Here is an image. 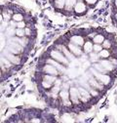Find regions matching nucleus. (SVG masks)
<instances>
[{"label": "nucleus", "mask_w": 117, "mask_h": 123, "mask_svg": "<svg viewBox=\"0 0 117 123\" xmlns=\"http://www.w3.org/2000/svg\"><path fill=\"white\" fill-rule=\"evenodd\" d=\"M51 57L58 62H61V63L64 64V65H67L68 64V59L66 57H64L63 54H61L58 51H52L51 52Z\"/></svg>", "instance_id": "obj_1"}, {"label": "nucleus", "mask_w": 117, "mask_h": 123, "mask_svg": "<svg viewBox=\"0 0 117 123\" xmlns=\"http://www.w3.org/2000/svg\"><path fill=\"white\" fill-rule=\"evenodd\" d=\"M93 74L96 76L97 79H98L99 81H100L101 83H104V84H108L109 81H110V77H109L108 75L99 73L97 70H94V71H93Z\"/></svg>", "instance_id": "obj_2"}, {"label": "nucleus", "mask_w": 117, "mask_h": 123, "mask_svg": "<svg viewBox=\"0 0 117 123\" xmlns=\"http://www.w3.org/2000/svg\"><path fill=\"white\" fill-rule=\"evenodd\" d=\"M70 98L74 104H78V98H80L79 89L77 88H71L70 89Z\"/></svg>", "instance_id": "obj_3"}, {"label": "nucleus", "mask_w": 117, "mask_h": 123, "mask_svg": "<svg viewBox=\"0 0 117 123\" xmlns=\"http://www.w3.org/2000/svg\"><path fill=\"white\" fill-rule=\"evenodd\" d=\"M4 55H5V57H6L10 62H12V63H14V64L19 65V64L21 63L20 59H19L18 57H16L14 54H12V52H10V51H5V52H4Z\"/></svg>", "instance_id": "obj_4"}, {"label": "nucleus", "mask_w": 117, "mask_h": 123, "mask_svg": "<svg viewBox=\"0 0 117 123\" xmlns=\"http://www.w3.org/2000/svg\"><path fill=\"white\" fill-rule=\"evenodd\" d=\"M43 70H44V72H46L48 74H52V75H57L58 74L57 68L54 66H52V65L45 66V67H44V68H43Z\"/></svg>", "instance_id": "obj_5"}, {"label": "nucleus", "mask_w": 117, "mask_h": 123, "mask_svg": "<svg viewBox=\"0 0 117 123\" xmlns=\"http://www.w3.org/2000/svg\"><path fill=\"white\" fill-rule=\"evenodd\" d=\"M68 48L70 49V51L72 53H74L75 55L79 56L82 54V51L80 50V48L78 47V45H75V44H73V43H69L68 44Z\"/></svg>", "instance_id": "obj_6"}, {"label": "nucleus", "mask_w": 117, "mask_h": 123, "mask_svg": "<svg viewBox=\"0 0 117 123\" xmlns=\"http://www.w3.org/2000/svg\"><path fill=\"white\" fill-rule=\"evenodd\" d=\"M78 89H79V93H80V99H81L83 102H86L88 99L90 98L89 92L86 91L84 88H78Z\"/></svg>", "instance_id": "obj_7"}, {"label": "nucleus", "mask_w": 117, "mask_h": 123, "mask_svg": "<svg viewBox=\"0 0 117 123\" xmlns=\"http://www.w3.org/2000/svg\"><path fill=\"white\" fill-rule=\"evenodd\" d=\"M70 40H71V42H72L73 44L78 45V46H80V45H83V44H84V40H83V38H82L81 36H78V35L72 36Z\"/></svg>", "instance_id": "obj_8"}, {"label": "nucleus", "mask_w": 117, "mask_h": 123, "mask_svg": "<svg viewBox=\"0 0 117 123\" xmlns=\"http://www.w3.org/2000/svg\"><path fill=\"white\" fill-rule=\"evenodd\" d=\"M48 63L50 64V65H52V66H54L57 69H58V70H61L62 72H65L66 71V69L63 67V66H61L58 63H57V62H55V61H53V60H48Z\"/></svg>", "instance_id": "obj_9"}, {"label": "nucleus", "mask_w": 117, "mask_h": 123, "mask_svg": "<svg viewBox=\"0 0 117 123\" xmlns=\"http://www.w3.org/2000/svg\"><path fill=\"white\" fill-rule=\"evenodd\" d=\"M86 10V6L83 2H77L76 5H75V12L78 13V14H81L83 13L84 11Z\"/></svg>", "instance_id": "obj_10"}, {"label": "nucleus", "mask_w": 117, "mask_h": 123, "mask_svg": "<svg viewBox=\"0 0 117 123\" xmlns=\"http://www.w3.org/2000/svg\"><path fill=\"white\" fill-rule=\"evenodd\" d=\"M58 48H61V50L64 52V54L65 55V57H66L69 61H73V60H74V57H73V55L70 54V52H69L65 47H64V46H58Z\"/></svg>", "instance_id": "obj_11"}, {"label": "nucleus", "mask_w": 117, "mask_h": 123, "mask_svg": "<svg viewBox=\"0 0 117 123\" xmlns=\"http://www.w3.org/2000/svg\"><path fill=\"white\" fill-rule=\"evenodd\" d=\"M100 64L106 70H112L113 69V65L108 61H100Z\"/></svg>", "instance_id": "obj_12"}, {"label": "nucleus", "mask_w": 117, "mask_h": 123, "mask_svg": "<svg viewBox=\"0 0 117 123\" xmlns=\"http://www.w3.org/2000/svg\"><path fill=\"white\" fill-rule=\"evenodd\" d=\"M93 49H94V46H93L92 42H86L84 44V51L86 53H91Z\"/></svg>", "instance_id": "obj_13"}, {"label": "nucleus", "mask_w": 117, "mask_h": 123, "mask_svg": "<svg viewBox=\"0 0 117 123\" xmlns=\"http://www.w3.org/2000/svg\"><path fill=\"white\" fill-rule=\"evenodd\" d=\"M76 0H65V7L66 10H70L74 5H76Z\"/></svg>", "instance_id": "obj_14"}, {"label": "nucleus", "mask_w": 117, "mask_h": 123, "mask_svg": "<svg viewBox=\"0 0 117 123\" xmlns=\"http://www.w3.org/2000/svg\"><path fill=\"white\" fill-rule=\"evenodd\" d=\"M89 82H90V85H91V86H93V87H95V88H97V89H99V90H101V89H102V86H101L100 84H99L95 79H90Z\"/></svg>", "instance_id": "obj_15"}, {"label": "nucleus", "mask_w": 117, "mask_h": 123, "mask_svg": "<svg viewBox=\"0 0 117 123\" xmlns=\"http://www.w3.org/2000/svg\"><path fill=\"white\" fill-rule=\"evenodd\" d=\"M44 80L47 81V82H49V83H53V82L57 81L56 77H54L52 74H51V75H45V76H44Z\"/></svg>", "instance_id": "obj_16"}, {"label": "nucleus", "mask_w": 117, "mask_h": 123, "mask_svg": "<svg viewBox=\"0 0 117 123\" xmlns=\"http://www.w3.org/2000/svg\"><path fill=\"white\" fill-rule=\"evenodd\" d=\"M61 98L64 100V101H66V100H68V97H69V93H68V92L66 91V90H64V91H62L61 92Z\"/></svg>", "instance_id": "obj_17"}, {"label": "nucleus", "mask_w": 117, "mask_h": 123, "mask_svg": "<svg viewBox=\"0 0 117 123\" xmlns=\"http://www.w3.org/2000/svg\"><path fill=\"white\" fill-rule=\"evenodd\" d=\"M105 39H104V36L102 35H96L94 37V42L97 43V44H100L101 42H104Z\"/></svg>", "instance_id": "obj_18"}, {"label": "nucleus", "mask_w": 117, "mask_h": 123, "mask_svg": "<svg viewBox=\"0 0 117 123\" xmlns=\"http://www.w3.org/2000/svg\"><path fill=\"white\" fill-rule=\"evenodd\" d=\"M65 5V0H56V6L58 8H64V6Z\"/></svg>", "instance_id": "obj_19"}, {"label": "nucleus", "mask_w": 117, "mask_h": 123, "mask_svg": "<svg viewBox=\"0 0 117 123\" xmlns=\"http://www.w3.org/2000/svg\"><path fill=\"white\" fill-rule=\"evenodd\" d=\"M94 67L99 71V72H105L106 71V69L104 68V67H102V65L101 64H95L94 65Z\"/></svg>", "instance_id": "obj_20"}, {"label": "nucleus", "mask_w": 117, "mask_h": 123, "mask_svg": "<svg viewBox=\"0 0 117 123\" xmlns=\"http://www.w3.org/2000/svg\"><path fill=\"white\" fill-rule=\"evenodd\" d=\"M23 15H21V14H15L14 16H13V19H14V21H16V22H22L23 21Z\"/></svg>", "instance_id": "obj_21"}, {"label": "nucleus", "mask_w": 117, "mask_h": 123, "mask_svg": "<svg viewBox=\"0 0 117 123\" xmlns=\"http://www.w3.org/2000/svg\"><path fill=\"white\" fill-rule=\"evenodd\" d=\"M99 57H101V58H107V57H109V52L107 50H101L99 52Z\"/></svg>", "instance_id": "obj_22"}, {"label": "nucleus", "mask_w": 117, "mask_h": 123, "mask_svg": "<svg viewBox=\"0 0 117 123\" xmlns=\"http://www.w3.org/2000/svg\"><path fill=\"white\" fill-rule=\"evenodd\" d=\"M16 34L18 35V36H23L24 34H25V31L23 29V28H21V27H19L17 30H16Z\"/></svg>", "instance_id": "obj_23"}, {"label": "nucleus", "mask_w": 117, "mask_h": 123, "mask_svg": "<svg viewBox=\"0 0 117 123\" xmlns=\"http://www.w3.org/2000/svg\"><path fill=\"white\" fill-rule=\"evenodd\" d=\"M1 61H2V63H3L6 67H8V68H9V67H11V64H10V62H9V60H8L7 58H2V59H1Z\"/></svg>", "instance_id": "obj_24"}, {"label": "nucleus", "mask_w": 117, "mask_h": 123, "mask_svg": "<svg viewBox=\"0 0 117 123\" xmlns=\"http://www.w3.org/2000/svg\"><path fill=\"white\" fill-rule=\"evenodd\" d=\"M10 41H15V42H18V43H20L21 45L24 46V42H23L22 39H20V38H11V39H10Z\"/></svg>", "instance_id": "obj_25"}, {"label": "nucleus", "mask_w": 117, "mask_h": 123, "mask_svg": "<svg viewBox=\"0 0 117 123\" xmlns=\"http://www.w3.org/2000/svg\"><path fill=\"white\" fill-rule=\"evenodd\" d=\"M94 51L95 52H100L101 51V46L99 44H97L96 43V45L94 46Z\"/></svg>", "instance_id": "obj_26"}, {"label": "nucleus", "mask_w": 117, "mask_h": 123, "mask_svg": "<svg viewBox=\"0 0 117 123\" xmlns=\"http://www.w3.org/2000/svg\"><path fill=\"white\" fill-rule=\"evenodd\" d=\"M63 121H64V122H70V121H72V120H71V117H70L69 115L65 114V115L63 116Z\"/></svg>", "instance_id": "obj_27"}, {"label": "nucleus", "mask_w": 117, "mask_h": 123, "mask_svg": "<svg viewBox=\"0 0 117 123\" xmlns=\"http://www.w3.org/2000/svg\"><path fill=\"white\" fill-rule=\"evenodd\" d=\"M51 84H52V83H49V82H47V81H45V80L42 82V86H43L44 88H50V87H51Z\"/></svg>", "instance_id": "obj_28"}, {"label": "nucleus", "mask_w": 117, "mask_h": 123, "mask_svg": "<svg viewBox=\"0 0 117 123\" xmlns=\"http://www.w3.org/2000/svg\"><path fill=\"white\" fill-rule=\"evenodd\" d=\"M15 33V30L12 28V27H9L8 29H7V34L9 35V36H11V35H13Z\"/></svg>", "instance_id": "obj_29"}, {"label": "nucleus", "mask_w": 117, "mask_h": 123, "mask_svg": "<svg viewBox=\"0 0 117 123\" xmlns=\"http://www.w3.org/2000/svg\"><path fill=\"white\" fill-rule=\"evenodd\" d=\"M104 46H105V48H109L110 47V42L108 40H105L104 41Z\"/></svg>", "instance_id": "obj_30"}, {"label": "nucleus", "mask_w": 117, "mask_h": 123, "mask_svg": "<svg viewBox=\"0 0 117 123\" xmlns=\"http://www.w3.org/2000/svg\"><path fill=\"white\" fill-rule=\"evenodd\" d=\"M24 23L23 22H18V24H17V26L18 27H21V28H23L24 27Z\"/></svg>", "instance_id": "obj_31"}, {"label": "nucleus", "mask_w": 117, "mask_h": 123, "mask_svg": "<svg viewBox=\"0 0 117 123\" xmlns=\"http://www.w3.org/2000/svg\"><path fill=\"white\" fill-rule=\"evenodd\" d=\"M98 1V0H86V2L87 3H89V4H94Z\"/></svg>", "instance_id": "obj_32"}, {"label": "nucleus", "mask_w": 117, "mask_h": 123, "mask_svg": "<svg viewBox=\"0 0 117 123\" xmlns=\"http://www.w3.org/2000/svg\"><path fill=\"white\" fill-rule=\"evenodd\" d=\"M58 89H60V88H58V86H56V87H54V88H53V90H52V91H53V93H55V94H56V93H57V92L58 91Z\"/></svg>", "instance_id": "obj_33"}, {"label": "nucleus", "mask_w": 117, "mask_h": 123, "mask_svg": "<svg viewBox=\"0 0 117 123\" xmlns=\"http://www.w3.org/2000/svg\"><path fill=\"white\" fill-rule=\"evenodd\" d=\"M91 94L93 95V96H98V93L96 91H94V90H91Z\"/></svg>", "instance_id": "obj_34"}, {"label": "nucleus", "mask_w": 117, "mask_h": 123, "mask_svg": "<svg viewBox=\"0 0 117 123\" xmlns=\"http://www.w3.org/2000/svg\"><path fill=\"white\" fill-rule=\"evenodd\" d=\"M24 31H25V34H27V35H29V34H30V30H29L28 28H26V29L24 30Z\"/></svg>", "instance_id": "obj_35"}, {"label": "nucleus", "mask_w": 117, "mask_h": 123, "mask_svg": "<svg viewBox=\"0 0 117 123\" xmlns=\"http://www.w3.org/2000/svg\"><path fill=\"white\" fill-rule=\"evenodd\" d=\"M31 121H32V122H40V119H37V118H34V119H32Z\"/></svg>", "instance_id": "obj_36"}, {"label": "nucleus", "mask_w": 117, "mask_h": 123, "mask_svg": "<svg viewBox=\"0 0 117 123\" xmlns=\"http://www.w3.org/2000/svg\"><path fill=\"white\" fill-rule=\"evenodd\" d=\"M115 4H116V6H117V0H115Z\"/></svg>", "instance_id": "obj_37"}, {"label": "nucleus", "mask_w": 117, "mask_h": 123, "mask_svg": "<svg viewBox=\"0 0 117 123\" xmlns=\"http://www.w3.org/2000/svg\"><path fill=\"white\" fill-rule=\"evenodd\" d=\"M116 20H117V15H116Z\"/></svg>", "instance_id": "obj_38"}]
</instances>
